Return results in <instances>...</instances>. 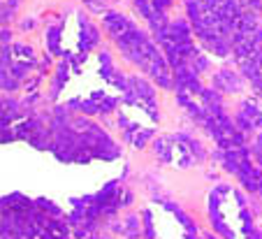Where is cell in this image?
Wrapping results in <instances>:
<instances>
[{"mask_svg":"<svg viewBox=\"0 0 262 239\" xmlns=\"http://www.w3.org/2000/svg\"><path fill=\"white\" fill-rule=\"evenodd\" d=\"M213 84H216L218 91H228V93H234V91H242V79H239L234 72L230 70H223L216 75V79H213Z\"/></svg>","mask_w":262,"mask_h":239,"instance_id":"6da1fadb","label":"cell"},{"mask_svg":"<svg viewBox=\"0 0 262 239\" xmlns=\"http://www.w3.org/2000/svg\"><path fill=\"white\" fill-rule=\"evenodd\" d=\"M104 26H107V30L116 37V40H119L123 33H128V30L133 28V24H130L123 14H107L104 16Z\"/></svg>","mask_w":262,"mask_h":239,"instance_id":"7a4b0ae2","label":"cell"},{"mask_svg":"<svg viewBox=\"0 0 262 239\" xmlns=\"http://www.w3.org/2000/svg\"><path fill=\"white\" fill-rule=\"evenodd\" d=\"M37 207H40L42 211H49V214H60V209H58V207H54L49 200H40V202H37Z\"/></svg>","mask_w":262,"mask_h":239,"instance_id":"3957f363","label":"cell"},{"mask_svg":"<svg viewBox=\"0 0 262 239\" xmlns=\"http://www.w3.org/2000/svg\"><path fill=\"white\" fill-rule=\"evenodd\" d=\"M56 45H58V30H51V33H49V49L51 51H58V47H56Z\"/></svg>","mask_w":262,"mask_h":239,"instance_id":"277c9868","label":"cell"},{"mask_svg":"<svg viewBox=\"0 0 262 239\" xmlns=\"http://www.w3.org/2000/svg\"><path fill=\"white\" fill-rule=\"evenodd\" d=\"M253 154H255V158H257V163L262 165V135L257 137V142H255V146H253Z\"/></svg>","mask_w":262,"mask_h":239,"instance_id":"5b68a950","label":"cell"},{"mask_svg":"<svg viewBox=\"0 0 262 239\" xmlns=\"http://www.w3.org/2000/svg\"><path fill=\"white\" fill-rule=\"evenodd\" d=\"M81 112H86V114H93L95 105H93V102H81Z\"/></svg>","mask_w":262,"mask_h":239,"instance_id":"8992f818","label":"cell"},{"mask_svg":"<svg viewBox=\"0 0 262 239\" xmlns=\"http://www.w3.org/2000/svg\"><path fill=\"white\" fill-rule=\"evenodd\" d=\"M260 193H262V188H260Z\"/></svg>","mask_w":262,"mask_h":239,"instance_id":"52a82bcc","label":"cell"},{"mask_svg":"<svg viewBox=\"0 0 262 239\" xmlns=\"http://www.w3.org/2000/svg\"><path fill=\"white\" fill-rule=\"evenodd\" d=\"M89 3H91V0H89Z\"/></svg>","mask_w":262,"mask_h":239,"instance_id":"ba28073f","label":"cell"}]
</instances>
